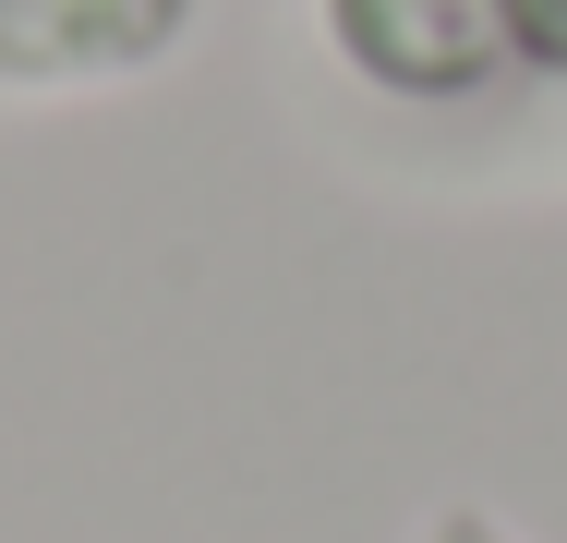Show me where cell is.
Returning <instances> with one entry per match:
<instances>
[{"label": "cell", "instance_id": "1", "mask_svg": "<svg viewBox=\"0 0 567 543\" xmlns=\"http://www.w3.org/2000/svg\"><path fill=\"white\" fill-rule=\"evenodd\" d=\"M423 543H507V532H495V520H435Z\"/></svg>", "mask_w": 567, "mask_h": 543}]
</instances>
